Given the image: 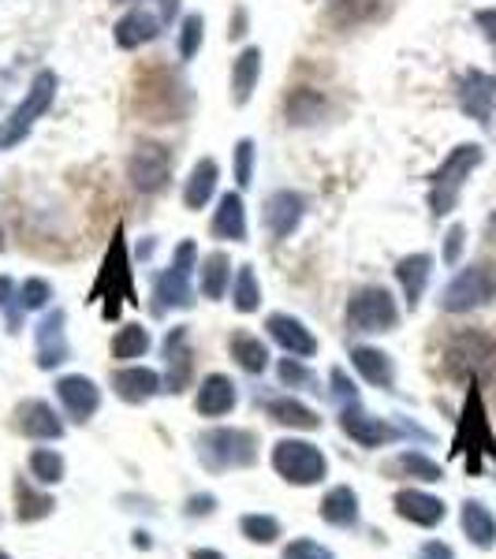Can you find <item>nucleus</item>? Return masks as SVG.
Segmentation results:
<instances>
[{
	"label": "nucleus",
	"instance_id": "f3484780",
	"mask_svg": "<svg viewBox=\"0 0 496 559\" xmlns=\"http://www.w3.org/2000/svg\"><path fill=\"white\" fill-rule=\"evenodd\" d=\"M15 426H20L23 437L31 440H60L64 437V421L57 418V411L45 400H26L15 411Z\"/></svg>",
	"mask_w": 496,
	"mask_h": 559
},
{
	"label": "nucleus",
	"instance_id": "393cba45",
	"mask_svg": "<svg viewBox=\"0 0 496 559\" xmlns=\"http://www.w3.org/2000/svg\"><path fill=\"white\" fill-rule=\"evenodd\" d=\"M68 362V340H64V310L49 313L42 324H38V366L42 369H52Z\"/></svg>",
	"mask_w": 496,
	"mask_h": 559
},
{
	"label": "nucleus",
	"instance_id": "c756f323",
	"mask_svg": "<svg viewBox=\"0 0 496 559\" xmlns=\"http://www.w3.org/2000/svg\"><path fill=\"white\" fill-rule=\"evenodd\" d=\"M216 179H221V168H216L213 157H202L198 165L191 168V179H187V191H184V202L187 210H205V202L216 194Z\"/></svg>",
	"mask_w": 496,
	"mask_h": 559
},
{
	"label": "nucleus",
	"instance_id": "a211bd4d",
	"mask_svg": "<svg viewBox=\"0 0 496 559\" xmlns=\"http://www.w3.org/2000/svg\"><path fill=\"white\" fill-rule=\"evenodd\" d=\"M265 329H269V336H273L292 358H314V355H318V340L310 336V329H306L299 318L273 313V318L265 321Z\"/></svg>",
	"mask_w": 496,
	"mask_h": 559
},
{
	"label": "nucleus",
	"instance_id": "9b49d317",
	"mask_svg": "<svg viewBox=\"0 0 496 559\" xmlns=\"http://www.w3.org/2000/svg\"><path fill=\"white\" fill-rule=\"evenodd\" d=\"M194 242H179V250L173 254V265L165 269V273L157 276V287H153V299H157V310H187V306H194L191 299V273H194Z\"/></svg>",
	"mask_w": 496,
	"mask_h": 559
},
{
	"label": "nucleus",
	"instance_id": "49530a36",
	"mask_svg": "<svg viewBox=\"0 0 496 559\" xmlns=\"http://www.w3.org/2000/svg\"><path fill=\"white\" fill-rule=\"evenodd\" d=\"M284 559H336V556H332V548L318 545V540H310V537H295L292 545L284 548Z\"/></svg>",
	"mask_w": 496,
	"mask_h": 559
},
{
	"label": "nucleus",
	"instance_id": "dca6fc26",
	"mask_svg": "<svg viewBox=\"0 0 496 559\" xmlns=\"http://www.w3.org/2000/svg\"><path fill=\"white\" fill-rule=\"evenodd\" d=\"M57 395L64 403V411L71 414L75 421H90L102 407V388H97L90 377L83 373H71V377H60L57 381Z\"/></svg>",
	"mask_w": 496,
	"mask_h": 559
},
{
	"label": "nucleus",
	"instance_id": "5fc2aeb1",
	"mask_svg": "<svg viewBox=\"0 0 496 559\" xmlns=\"http://www.w3.org/2000/svg\"><path fill=\"white\" fill-rule=\"evenodd\" d=\"M191 559H224V552H216V548H194Z\"/></svg>",
	"mask_w": 496,
	"mask_h": 559
},
{
	"label": "nucleus",
	"instance_id": "052dcab7",
	"mask_svg": "<svg viewBox=\"0 0 496 559\" xmlns=\"http://www.w3.org/2000/svg\"><path fill=\"white\" fill-rule=\"evenodd\" d=\"M0 146H4V131H0Z\"/></svg>",
	"mask_w": 496,
	"mask_h": 559
},
{
	"label": "nucleus",
	"instance_id": "7c9ffc66",
	"mask_svg": "<svg viewBox=\"0 0 496 559\" xmlns=\"http://www.w3.org/2000/svg\"><path fill=\"white\" fill-rule=\"evenodd\" d=\"M168 355V392H184L191 381V350H187V329H173L165 340Z\"/></svg>",
	"mask_w": 496,
	"mask_h": 559
},
{
	"label": "nucleus",
	"instance_id": "603ef678",
	"mask_svg": "<svg viewBox=\"0 0 496 559\" xmlns=\"http://www.w3.org/2000/svg\"><path fill=\"white\" fill-rule=\"evenodd\" d=\"M332 388H336V395H340V400H355V403H358V392L347 384V377L340 373V369H332Z\"/></svg>",
	"mask_w": 496,
	"mask_h": 559
},
{
	"label": "nucleus",
	"instance_id": "2f4dec72",
	"mask_svg": "<svg viewBox=\"0 0 496 559\" xmlns=\"http://www.w3.org/2000/svg\"><path fill=\"white\" fill-rule=\"evenodd\" d=\"M258 75H261V52L250 45V49H243L236 57V64H232V102L247 105L258 86Z\"/></svg>",
	"mask_w": 496,
	"mask_h": 559
},
{
	"label": "nucleus",
	"instance_id": "6ab92c4d",
	"mask_svg": "<svg viewBox=\"0 0 496 559\" xmlns=\"http://www.w3.org/2000/svg\"><path fill=\"white\" fill-rule=\"evenodd\" d=\"M493 105H496V83L482 71H467L463 83H459V108L467 116H474L477 123H489L493 116Z\"/></svg>",
	"mask_w": 496,
	"mask_h": 559
},
{
	"label": "nucleus",
	"instance_id": "423d86ee",
	"mask_svg": "<svg viewBox=\"0 0 496 559\" xmlns=\"http://www.w3.org/2000/svg\"><path fill=\"white\" fill-rule=\"evenodd\" d=\"M445 369L452 377H493L496 373V340L485 336L477 329H467L452 336V344L445 347Z\"/></svg>",
	"mask_w": 496,
	"mask_h": 559
},
{
	"label": "nucleus",
	"instance_id": "aec40b11",
	"mask_svg": "<svg viewBox=\"0 0 496 559\" xmlns=\"http://www.w3.org/2000/svg\"><path fill=\"white\" fill-rule=\"evenodd\" d=\"M236 403H239V392L224 373H210L202 384H198L194 407H198V414H205V418H224V414L236 411Z\"/></svg>",
	"mask_w": 496,
	"mask_h": 559
},
{
	"label": "nucleus",
	"instance_id": "79ce46f5",
	"mask_svg": "<svg viewBox=\"0 0 496 559\" xmlns=\"http://www.w3.org/2000/svg\"><path fill=\"white\" fill-rule=\"evenodd\" d=\"M400 471L403 474H411V477H418V481H445V471H440V463H433L429 455H422V452H403L400 459Z\"/></svg>",
	"mask_w": 496,
	"mask_h": 559
},
{
	"label": "nucleus",
	"instance_id": "7ed1b4c3",
	"mask_svg": "<svg viewBox=\"0 0 496 559\" xmlns=\"http://www.w3.org/2000/svg\"><path fill=\"white\" fill-rule=\"evenodd\" d=\"M496 299V265L493 261H474L463 273L448 280V287L440 292V310L445 313H471L482 310Z\"/></svg>",
	"mask_w": 496,
	"mask_h": 559
},
{
	"label": "nucleus",
	"instance_id": "13d9d810",
	"mask_svg": "<svg viewBox=\"0 0 496 559\" xmlns=\"http://www.w3.org/2000/svg\"><path fill=\"white\" fill-rule=\"evenodd\" d=\"M485 228H489V239L496 242V213L489 216V224H485Z\"/></svg>",
	"mask_w": 496,
	"mask_h": 559
},
{
	"label": "nucleus",
	"instance_id": "4be33fe9",
	"mask_svg": "<svg viewBox=\"0 0 496 559\" xmlns=\"http://www.w3.org/2000/svg\"><path fill=\"white\" fill-rule=\"evenodd\" d=\"M284 116L292 128H314V123H321L329 116V102H324V94H318V90L295 86L284 97Z\"/></svg>",
	"mask_w": 496,
	"mask_h": 559
},
{
	"label": "nucleus",
	"instance_id": "b1692460",
	"mask_svg": "<svg viewBox=\"0 0 496 559\" xmlns=\"http://www.w3.org/2000/svg\"><path fill=\"white\" fill-rule=\"evenodd\" d=\"M429 276H433V258L429 254H408V258L395 261V280H400L403 299H408L411 310L422 302V295H426Z\"/></svg>",
	"mask_w": 496,
	"mask_h": 559
},
{
	"label": "nucleus",
	"instance_id": "f03ea898",
	"mask_svg": "<svg viewBox=\"0 0 496 559\" xmlns=\"http://www.w3.org/2000/svg\"><path fill=\"white\" fill-rule=\"evenodd\" d=\"M482 146L477 142H463V146H456L452 153L445 157V165L433 173L429 179V205H433V216H445L456 210L459 202V191H463L467 176L474 173L477 165H482Z\"/></svg>",
	"mask_w": 496,
	"mask_h": 559
},
{
	"label": "nucleus",
	"instance_id": "4c0bfd02",
	"mask_svg": "<svg viewBox=\"0 0 496 559\" xmlns=\"http://www.w3.org/2000/svg\"><path fill=\"white\" fill-rule=\"evenodd\" d=\"M150 350V332L142 324H123L113 340V358L116 362H131V358H142Z\"/></svg>",
	"mask_w": 496,
	"mask_h": 559
},
{
	"label": "nucleus",
	"instance_id": "bb28decb",
	"mask_svg": "<svg viewBox=\"0 0 496 559\" xmlns=\"http://www.w3.org/2000/svg\"><path fill=\"white\" fill-rule=\"evenodd\" d=\"M318 515L329 522V526H340V530L358 526V492L351 489V485H336V489L324 492Z\"/></svg>",
	"mask_w": 496,
	"mask_h": 559
},
{
	"label": "nucleus",
	"instance_id": "4d7b16f0",
	"mask_svg": "<svg viewBox=\"0 0 496 559\" xmlns=\"http://www.w3.org/2000/svg\"><path fill=\"white\" fill-rule=\"evenodd\" d=\"M150 545H153L150 534H142V530H139V534H134V548H150Z\"/></svg>",
	"mask_w": 496,
	"mask_h": 559
},
{
	"label": "nucleus",
	"instance_id": "c9c22d12",
	"mask_svg": "<svg viewBox=\"0 0 496 559\" xmlns=\"http://www.w3.org/2000/svg\"><path fill=\"white\" fill-rule=\"evenodd\" d=\"M198 284H202V295L205 299H221L224 292H228V284H232V261H228V254H205V261H202V269H198Z\"/></svg>",
	"mask_w": 496,
	"mask_h": 559
},
{
	"label": "nucleus",
	"instance_id": "680f3d73",
	"mask_svg": "<svg viewBox=\"0 0 496 559\" xmlns=\"http://www.w3.org/2000/svg\"><path fill=\"white\" fill-rule=\"evenodd\" d=\"M0 250H4V239H0Z\"/></svg>",
	"mask_w": 496,
	"mask_h": 559
},
{
	"label": "nucleus",
	"instance_id": "37998d69",
	"mask_svg": "<svg viewBox=\"0 0 496 559\" xmlns=\"http://www.w3.org/2000/svg\"><path fill=\"white\" fill-rule=\"evenodd\" d=\"M202 38H205V20L202 15H187L184 26H179V60H194Z\"/></svg>",
	"mask_w": 496,
	"mask_h": 559
},
{
	"label": "nucleus",
	"instance_id": "5701e85b",
	"mask_svg": "<svg viewBox=\"0 0 496 559\" xmlns=\"http://www.w3.org/2000/svg\"><path fill=\"white\" fill-rule=\"evenodd\" d=\"M210 231H213V239H224V242H243V239H247V205H243V198L236 191L221 198Z\"/></svg>",
	"mask_w": 496,
	"mask_h": 559
},
{
	"label": "nucleus",
	"instance_id": "0eeeda50",
	"mask_svg": "<svg viewBox=\"0 0 496 559\" xmlns=\"http://www.w3.org/2000/svg\"><path fill=\"white\" fill-rule=\"evenodd\" d=\"M273 471L292 485H318L329 474V459L310 440L287 437L281 444H273Z\"/></svg>",
	"mask_w": 496,
	"mask_h": 559
},
{
	"label": "nucleus",
	"instance_id": "473e14b6",
	"mask_svg": "<svg viewBox=\"0 0 496 559\" xmlns=\"http://www.w3.org/2000/svg\"><path fill=\"white\" fill-rule=\"evenodd\" d=\"M351 366H355L358 373H363L366 381L377 384V388H392V381H395L392 358L385 355V350H377V347H355V350H351Z\"/></svg>",
	"mask_w": 496,
	"mask_h": 559
},
{
	"label": "nucleus",
	"instance_id": "ea45409f",
	"mask_svg": "<svg viewBox=\"0 0 496 559\" xmlns=\"http://www.w3.org/2000/svg\"><path fill=\"white\" fill-rule=\"evenodd\" d=\"M31 477L38 485H60L64 481V455L52 448H34L31 452Z\"/></svg>",
	"mask_w": 496,
	"mask_h": 559
},
{
	"label": "nucleus",
	"instance_id": "cd10ccee",
	"mask_svg": "<svg viewBox=\"0 0 496 559\" xmlns=\"http://www.w3.org/2000/svg\"><path fill=\"white\" fill-rule=\"evenodd\" d=\"M377 8H381V0H329L324 20H329V26H336V31H355V26L374 20Z\"/></svg>",
	"mask_w": 496,
	"mask_h": 559
},
{
	"label": "nucleus",
	"instance_id": "72a5a7b5",
	"mask_svg": "<svg viewBox=\"0 0 496 559\" xmlns=\"http://www.w3.org/2000/svg\"><path fill=\"white\" fill-rule=\"evenodd\" d=\"M265 411H269V418L281 421V426H287V429H318L321 426L318 411L306 407V403H299V400H292V395H284V400H269Z\"/></svg>",
	"mask_w": 496,
	"mask_h": 559
},
{
	"label": "nucleus",
	"instance_id": "9d476101",
	"mask_svg": "<svg viewBox=\"0 0 496 559\" xmlns=\"http://www.w3.org/2000/svg\"><path fill=\"white\" fill-rule=\"evenodd\" d=\"M52 97H57V75H52V71H38V75H34V83L26 86V97H23L20 105H15V112L8 116L4 146H15V142L26 139V131H31L34 123H38L42 116L49 112Z\"/></svg>",
	"mask_w": 496,
	"mask_h": 559
},
{
	"label": "nucleus",
	"instance_id": "3c124183",
	"mask_svg": "<svg viewBox=\"0 0 496 559\" xmlns=\"http://www.w3.org/2000/svg\"><path fill=\"white\" fill-rule=\"evenodd\" d=\"M418 559H456V552L445 540H426V545L418 548Z\"/></svg>",
	"mask_w": 496,
	"mask_h": 559
},
{
	"label": "nucleus",
	"instance_id": "6e6552de",
	"mask_svg": "<svg viewBox=\"0 0 496 559\" xmlns=\"http://www.w3.org/2000/svg\"><path fill=\"white\" fill-rule=\"evenodd\" d=\"M131 269H128V247H123V236L120 228H116V239L113 247H108V254L102 261V276H97L94 292H90V302L97 299H108L105 306V318L113 321L116 313H120V299H131Z\"/></svg>",
	"mask_w": 496,
	"mask_h": 559
},
{
	"label": "nucleus",
	"instance_id": "6e6d98bb",
	"mask_svg": "<svg viewBox=\"0 0 496 559\" xmlns=\"http://www.w3.org/2000/svg\"><path fill=\"white\" fill-rule=\"evenodd\" d=\"M8 299H12V280H8V276H0V306H4Z\"/></svg>",
	"mask_w": 496,
	"mask_h": 559
},
{
	"label": "nucleus",
	"instance_id": "f704fd0d",
	"mask_svg": "<svg viewBox=\"0 0 496 559\" xmlns=\"http://www.w3.org/2000/svg\"><path fill=\"white\" fill-rule=\"evenodd\" d=\"M228 350H232V358L247 369V373H265V366H269V347H265V340H258L255 332H236V336L228 340Z\"/></svg>",
	"mask_w": 496,
	"mask_h": 559
},
{
	"label": "nucleus",
	"instance_id": "1a4fd4ad",
	"mask_svg": "<svg viewBox=\"0 0 496 559\" xmlns=\"http://www.w3.org/2000/svg\"><path fill=\"white\" fill-rule=\"evenodd\" d=\"M347 324L355 332H392L400 324V306H395L389 287H363L351 295Z\"/></svg>",
	"mask_w": 496,
	"mask_h": 559
},
{
	"label": "nucleus",
	"instance_id": "58836bf2",
	"mask_svg": "<svg viewBox=\"0 0 496 559\" xmlns=\"http://www.w3.org/2000/svg\"><path fill=\"white\" fill-rule=\"evenodd\" d=\"M232 302H236L239 313H255L261 306V287L255 276V265H239L236 280H232Z\"/></svg>",
	"mask_w": 496,
	"mask_h": 559
},
{
	"label": "nucleus",
	"instance_id": "412c9836",
	"mask_svg": "<svg viewBox=\"0 0 496 559\" xmlns=\"http://www.w3.org/2000/svg\"><path fill=\"white\" fill-rule=\"evenodd\" d=\"M113 388L123 403H146L161 392V373L146 366H128L113 373Z\"/></svg>",
	"mask_w": 496,
	"mask_h": 559
},
{
	"label": "nucleus",
	"instance_id": "09e8293b",
	"mask_svg": "<svg viewBox=\"0 0 496 559\" xmlns=\"http://www.w3.org/2000/svg\"><path fill=\"white\" fill-rule=\"evenodd\" d=\"M463 239H467L463 224L448 228V236H445V265H456V261H459V254H463Z\"/></svg>",
	"mask_w": 496,
	"mask_h": 559
},
{
	"label": "nucleus",
	"instance_id": "8fccbe9b",
	"mask_svg": "<svg viewBox=\"0 0 496 559\" xmlns=\"http://www.w3.org/2000/svg\"><path fill=\"white\" fill-rule=\"evenodd\" d=\"M213 511H216V496H191V500H187V515L191 519L213 515Z\"/></svg>",
	"mask_w": 496,
	"mask_h": 559
},
{
	"label": "nucleus",
	"instance_id": "4468645a",
	"mask_svg": "<svg viewBox=\"0 0 496 559\" xmlns=\"http://www.w3.org/2000/svg\"><path fill=\"white\" fill-rule=\"evenodd\" d=\"M306 213V198L295 194V191H276L265 198V205H261V224H265V231L273 239H287L295 228H299Z\"/></svg>",
	"mask_w": 496,
	"mask_h": 559
},
{
	"label": "nucleus",
	"instance_id": "a878e982",
	"mask_svg": "<svg viewBox=\"0 0 496 559\" xmlns=\"http://www.w3.org/2000/svg\"><path fill=\"white\" fill-rule=\"evenodd\" d=\"M459 522H463V534L474 548H485V552H489L496 545V515L482 500H467L463 511H459Z\"/></svg>",
	"mask_w": 496,
	"mask_h": 559
},
{
	"label": "nucleus",
	"instance_id": "ddd939ff",
	"mask_svg": "<svg viewBox=\"0 0 496 559\" xmlns=\"http://www.w3.org/2000/svg\"><path fill=\"white\" fill-rule=\"evenodd\" d=\"M340 429L363 448H385V444H392V440H400V429H395L392 421L377 418V414H366L358 403L355 407L347 403V407L340 411Z\"/></svg>",
	"mask_w": 496,
	"mask_h": 559
},
{
	"label": "nucleus",
	"instance_id": "bf43d9fd",
	"mask_svg": "<svg viewBox=\"0 0 496 559\" xmlns=\"http://www.w3.org/2000/svg\"><path fill=\"white\" fill-rule=\"evenodd\" d=\"M0 559H12V556H8V552H4V548H0Z\"/></svg>",
	"mask_w": 496,
	"mask_h": 559
},
{
	"label": "nucleus",
	"instance_id": "2eb2a0df",
	"mask_svg": "<svg viewBox=\"0 0 496 559\" xmlns=\"http://www.w3.org/2000/svg\"><path fill=\"white\" fill-rule=\"evenodd\" d=\"M392 508H395V515H400V519H408V522H414V526H422V530L440 526L445 515H448L445 500H440V496H433V492H422V489H400L392 496Z\"/></svg>",
	"mask_w": 496,
	"mask_h": 559
},
{
	"label": "nucleus",
	"instance_id": "de8ad7c7",
	"mask_svg": "<svg viewBox=\"0 0 496 559\" xmlns=\"http://www.w3.org/2000/svg\"><path fill=\"white\" fill-rule=\"evenodd\" d=\"M281 381L284 384H299V388H314V373L303 366V358H284V362H281Z\"/></svg>",
	"mask_w": 496,
	"mask_h": 559
},
{
	"label": "nucleus",
	"instance_id": "f257e3e1",
	"mask_svg": "<svg viewBox=\"0 0 496 559\" xmlns=\"http://www.w3.org/2000/svg\"><path fill=\"white\" fill-rule=\"evenodd\" d=\"M187 105H191L187 86L168 68H150L134 79L131 108L146 123H179L187 116Z\"/></svg>",
	"mask_w": 496,
	"mask_h": 559
},
{
	"label": "nucleus",
	"instance_id": "a19ab883",
	"mask_svg": "<svg viewBox=\"0 0 496 559\" xmlns=\"http://www.w3.org/2000/svg\"><path fill=\"white\" fill-rule=\"evenodd\" d=\"M239 530H243V537H247L250 545H273V540L281 537V519H273V515H243Z\"/></svg>",
	"mask_w": 496,
	"mask_h": 559
},
{
	"label": "nucleus",
	"instance_id": "a18cd8bd",
	"mask_svg": "<svg viewBox=\"0 0 496 559\" xmlns=\"http://www.w3.org/2000/svg\"><path fill=\"white\" fill-rule=\"evenodd\" d=\"M49 299H52L49 284H45V280H38V276H31L20 287V306H23V310H42V306L49 302Z\"/></svg>",
	"mask_w": 496,
	"mask_h": 559
},
{
	"label": "nucleus",
	"instance_id": "39448f33",
	"mask_svg": "<svg viewBox=\"0 0 496 559\" xmlns=\"http://www.w3.org/2000/svg\"><path fill=\"white\" fill-rule=\"evenodd\" d=\"M463 452H467V466H471V474H477L485 452L496 455L489 418H485V403H482V392H477V381L471 384V392H467L463 414H459V432L452 440V455H463Z\"/></svg>",
	"mask_w": 496,
	"mask_h": 559
},
{
	"label": "nucleus",
	"instance_id": "c03bdc74",
	"mask_svg": "<svg viewBox=\"0 0 496 559\" xmlns=\"http://www.w3.org/2000/svg\"><path fill=\"white\" fill-rule=\"evenodd\" d=\"M232 168H236V183L250 187L255 183V142L239 139L236 150H232Z\"/></svg>",
	"mask_w": 496,
	"mask_h": 559
},
{
	"label": "nucleus",
	"instance_id": "e433bc0d",
	"mask_svg": "<svg viewBox=\"0 0 496 559\" xmlns=\"http://www.w3.org/2000/svg\"><path fill=\"white\" fill-rule=\"evenodd\" d=\"M52 508H57V500H52L49 492H38V489H31L26 481H15V519H20V522L49 519Z\"/></svg>",
	"mask_w": 496,
	"mask_h": 559
},
{
	"label": "nucleus",
	"instance_id": "f8f14e48",
	"mask_svg": "<svg viewBox=\"0 0 496 559\" xmlns=\"http://www.w3.org/2000/svg\"><path fill=\"white\" fill-rule=\"evenodd\" d=\"M128 179L139 194H161L173 179V153L161 142H142L128 160Z\"/></svg>",
	"mask_w": 496,
	"mask_h": 559
},
{
	"label": "nucleus",
	"instance_id": "20e7f679",
	"mask_svg": "<svg viewBox=\"0 0 496 559\" xmlns=\"http://www.w3.org/2000/svg\"><path fill=\"white\" fill-rule=\"evenodd\" d=\"M202 463L210 466L213 474L221 471H243V466L258 463V437L250 429H210L202 440Z\"/></svg>",
	"mask_w": 496,
	"mask_h": 559
},
{
	"label": "nucleus",
	"instance_id": "864d4df0",
	"mask_svg": "<svg viewBox=\"0 0 496 559\" xmlns=\"http://www.w3.org/2000/svg\"><path fill=\"white\" fill-rule=\"evenodd\" d=\"M477 23L485 26V34H489V41L496 45V8H493V12H477Z\"/></svg>",
	"mask_w": 496,
	"mask_h": 559
},
{
	"label": "nucleus",
	"instance_id": "c85d7f7f",
	"mask_svg": "<svg viewBox=\"0 0 496 559\" xmlns=\"http://www.w3.org/2000/svg\"><path fill=\"white\" fill-rule=\"evenodd\" d=\"M113 38H116L120 49H139V45L157 38V20H153L146 8H134V12H128L120 23H116Z\"/></svg>",
	"mask_w": 496,
	"mask_h": 559
}]
</instances>
